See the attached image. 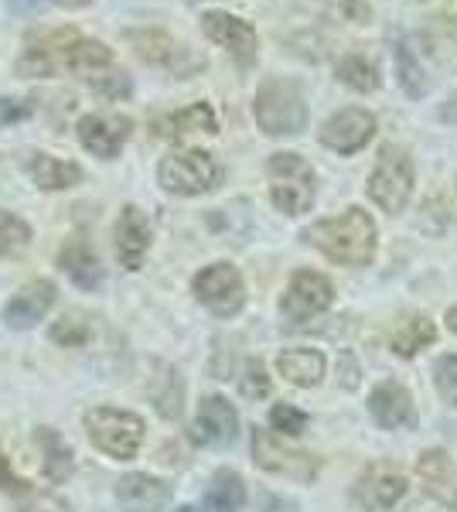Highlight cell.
<instances>
[{"label": "cell", "mask_w": 457, "mask_h": 512, "mask_svg": "<svg viewBox=\"0 0 457 512\" xmlns=\"http://www.w3.org/2000/svg\"><path fill=\"white\" fill-rule=\"evenodd\" d=\"M154 407H157V414L161 417H178L181 414V379L174 369L168 366H161V376H157V383H154Z\"/></svg>", "instance_id": "obj_31"}, {"label": "cell", "mask_w": 457, "mask_h": 512, "mask_svg": "<svg viewBox=\"0 0 457 512\" xmlns=\"http://www.w3.org/2000/svg\"><path fill=\"white\" fill-rule=\"evenodd\" d=\"M324 4L338 7V11H342L345 18H355V21H365V18H369V7H365L362 0H324Z\"/></svg>", "instance_id": "obj_40"}, {"label": "cell", "mask_w": 457, "mask_h": 512, "mask_svg": "<svg viewBox=\"0 0 457 512\" xmlns=\"http://www.w3.org/2000/svg\"><path fill=\"white\" fill-rule=\"evenodd\" d=\"M304 239L318 246L328 260L345 263V267H365L376 256V222L359 205L345 209L335 219L314 222L311 229H304Z\"/></svg>", "instance_id": "obj_2"}, {"label": "cell", "mask_w": 457, "mask_h": 512, "mask_svg": "<svg viewBox=\"0 0 457 512\" xmlns=\"http://www.w3.org/2000/svg\"><path fill=\"white\" fill-rule=\"evenodd\" d=\"M331 301H335V287H331L328 277L318 274V270H297L290 277L284 301H280V311H284L287 321H311L314 315L328 311Z\"/></svg>", "instance_id": "obj_11"}, {"label": "cell", "mask_w": 457, "mask_h": 512, "mask_svg": "<svg viewBox=\"0 0 457 512\" xmlns=\"http://www.w3.org/2000/svg\"><path fill=\"white\" fill-rule=\"evenodd\" d=\"M270 427L277 434H287V437H297L307 431V414L297 407H290V403H277V407L270 410Z\"/></svg>", "instance_id": "obj_34"}, {"label": "cell", "mask_w": 457, "mask_h": 512, "mask_svg": "<svg viewBox=\"0 0 457 512\" xmlns=\"http://www.w3.org/2000/svg\"><path fill=\"white\" fill-rule=\"evenodd\" d=\"M396 72H400V86H403L413 99L427 96V89H430L427 69L420 65V59H417V52H413L410 41H403V45L396 48Z\"/></svg>", "instance_id": "obj_29"}, {"label": "cell", "mask_w": 457, "mask_h": 512, "mask_svg": "<svg viewBox=\"0 0 457 512\" xmlns=\"http://www.w3.org/2000/svg\"><path fill=\"white\" fill-rule=\"evenodd\" d=\"M440 120H444V123H457V93L447 99L444 106H440Z\"/></svg>", "instance_id": "obj_43"}, {"label": "cell", "mask_w": 457, "mask_h": 512, "mask_svg": "<svg viewBox=\"0 0 457 512\" xmlns=\"http://www.w3.org/2000/svg\"><path fill=\"white\" fill-rule=\"evenodd\" d=\"M154 134L164 140H185L191 134H219V120L209 103H191L185 110L154 120Z\"/></svg>", "instance_id": "obj_21"}, {"label": "cell", "mask_w": 457, "mask_h": 512, "mask_svg": "<svg viewBox=\"0 0 457 512\" xmlns=\"http://www.w3.org/2000/svg\"><path fill=\"white\" fill-rule=\"evenodd\" d=\"M130 134H134V120L120 117V113H86L76 123L79 144L99 161H113L130 140Z\"/></svg>", "instance_id": "obj_10"}, {"label": "cell", "mask_w": 457, "mask_h": 512, "mask_svg": "<svg viewBox=\"0 0 457 512\" xmlns=\"http://www.w3.org/2000/svg\"><path fill=\"white\" fill-rule=\"evenodd\" d=\"M106 69H113V48L99 38L79 35L76 28L41 31L38 38H28L18 59V76L24 79H52L62 72L96 79Z\"/></svg>", "instance_id": "obj_1"}, {"label": "cell", "mask_w": 457, "mask_h": 512, "mask_svg": "<svg viewBox=\"0 0 457 512\" xmlns=\"http://www.w3.org/2000/svg\"><path fill=\"white\" fill-rule=\"evenodd\" d=\"M93 86H96L106 99H120V96H127V93H130V79H127V72H123V69H106V72H99V76L93 79Z\"/></svg>", "instance_id": "obj_38"}, {"label": "cell", "mask_w": 457, "mask_h": 512, "mask_svg": "<svg viewBox=\"0 0 457 512\" xmlns=\"http://www.w3.org/2000/svg\"><path fill=\"white\" fill-rule=\"evenodd\" d=\"M239 431V414L226 396H205L195 417V441L209 444V448H226L236 441Z\"/></svg>", "instance_id": "obj_16"}, {"label": "cell", "mask_w": 457, "mask_h": 512, "mask_svg": "<svg viewBox=\"0 0 457 512\" xmlns=\"http://www.w3.org/2000/svg\"><path fill=\"white\" fill-rule=\"evenodd\" d=\"M239 386H243V396H249V400H263L270 393V376L263 369V362H246V373L239 379Z\"/></svg>", "instance_id": "obj_36"}, {"label": "cell", "mask_w": 457, "mask_h": 512, "mask_svg": "<svg viewBox=\"0 0 457 512\" xmlns=\"http://www.w3.org/2000/svg\"><path fill=\"white\" fill-rule=\"evenodd\" d=\"M253 461L263 472L294 478V482H311L318 475V458H311L307 451H297L284 444L280 437H273L270 431H253Z\"/></svg>", "instance_id": "obj_9"}, {"label": "cell", "mask_w": 457, "mask_h": 512, "mask_svg": "<svg viewBox=\"0 0 457 512\" xmlns=\"http://www.w3.org/2000/svg\"><path fill=\"white\" fill-rule=\"evenodd\" d=\"M372 134H376V117L369 110H362V106H348V110L331 113L321 123L318 140L335 154H355L369 144Z\"/></svg>", "instance_id": "obj_12"}, {"label": "cell", "mask_w": 457, "mask_h": 512, "mask_svg": "<svg viewBox=\"0 0 457 512\" xmlns=\"http://www.w3.org/2000/svg\"><path fill=\"white\" fill-rule=\"evenodd\" d=\"M86 434L103 454L116 461H130L137 458L140 444H144V420L130 410L96 407L86 414Z\"/></svg>", "instance_id": "obj_6"}, {"label": "cell", "mask_w": 457, "mask_h": 512, "mask_svg": "<svg viewBox=\"0 0 457 512\" xmlns=\"http://www.w3.org/2000/svg\"><path fill=\"white\" fill-rule=\"evenodd\" d=\"M116 502L123 512H164L168 485L154 475H127L116 485Z\"/></svg>", "instance_id": "obj_20"}, {"label": "cell", "mask_w": 457, "mask_h": 512, "mask_svg": "<svg viewBox=\"0 0 457 512\" xmlns=\"http://www.w3.org/2000/svg\"><path fill=\"white\" fill-rule=\"evenodd\" d=\"M437 338V328L430 318L423 315H410L400 321V328L393 332V352L403 355V359H413L420 349H427L430 342Z\"/></svg>", "instance_id": "obj_25"}, {"label": "cell", "mask_w": 457, "mask_h": 512, "mask_svg": "<svg viewBox=\"0 0 457 512\" xmlns=\"http://www.w3.org/2000/svg\"><path fill=\"white\" fill-rule=\"evenodd\" d=\"M52 304H55L52 280H31V284H24L21 291L4 304V321L11 328H18V332H24V328H35L38 321L48 315Z\"/></svg>", "instance_id": "obj_18"}, {"label": "cell", "mask_w": 457, "mask_h": 512, "mask_svg": "<svg viewBox=\"0 0 457 512\" xmlns=\"http://www.w3.org/2000/svg\"><path fill=\"white\" fill-rule=\"evenodd\" d=\"M202 31L209 41H215L219 48H226L239 65L256 62L260 38H256V31L249 21L236 18V14H229V11H205L202 14Z\"/></svg>", "instance_id": "obj_13"}, {"label": "cell", "mask_w": 457, "mask_h": 512, "mask_svg": "<svg viewBox=\"0 0 457 512\" xmlns=\"http://www.w3.org/2000/svg\"><path fill=\"white\" fill-rule=\"evenodd\" d=\"M413 195V161L403 147L386 144L379 151V161L369 175V198L379 205L382 212L396 216V212L406 209Z\"/></svg>", "instance_id": "obj_7"}, {"label": "cell", "mask_w": 457, "mask_h": 512, "mask_svg": "<svg viewBox=\"0 0 457 512\" xmlns=\"http://www.w3.org/2000/svg\"><path fill=\"white\" fill-rule=\"evenodd\" d=\"M58 7H65V11H79V7H86L89 0H55Z\"/></svg>", "instance_id": "obj_44"}, {"label": "cell", "mask_w": 457, "mask_h": 512, "mask_svg": "<svg viewBox=\"0 0 457 512\" xmlns=\"http://www.w3.org/2000/svg\"><path fill=\"white\" fill-rule=\"evenodd\" d=\"M335 79L345 82V86L355 89V93H376V89L382 86L379 69L369 59H362V55H345V59H338Z\"/></svg>", "instance_id": "obj_27"}, {"label": "cell", "mask_w": 457, "mask_h": 512, "mask_svg": "<svg viewBox=\"0 0 457 512\" xmlns=\"http://www.w3.org/2000/svg\"><path fill=\"white\" fill-rule=\"evenodd\" d=\"M58 263H62V270L72 277V284L86 287V291H93L99 287V280H103V267H99L96 253L89 250L86 239H69V243L62 246V253H58Z\"/></svg>", "instance_id": "obj_23"}, {"label": "cell", "mask_w": 457, "mask_h": 512, "mask_svg": "<svg viewBox=\"0 0 457 512\" xmlns=\"http://www.w3.org/2000/svg\"><path fill=\"white\" fill-rule=\"evenodd\" d=\"M447 328H451V332L457 335V308L447 311Z\"/></svg>", "instance_id": "obj_45"}, {"label": "cell", "mask_w": 457, "mask_h": 512, "mask_svg": "<svg viewBox=\"0 0 457 512\" xmlns=\"http://www.w3.org/2000/svg\"><path fill=\"white\" fill-rule=\"evenodd\" d=\"M130 45L137 48V55L151 65H174V55H178V45L164 35V31H140V35H130Z\"/></svg>", "instance_id": "obj_30"}, {"label": "cell", "mask_w": 457, "mask_h": 512, "mask_svg": "<svg viewBox=\"0 0 457 512\" xmlns=\"http://www.w3.org/2000/svg\"><path fill=\"white\" fill-rule=\"evenodd\" d=\"M28 243H31L28 222L11 216V212H0V256H18L21 250H28Z\"/></svg>", "instance_id": "obj_32"}, {"label": "cell", "mask_w": 457, "mask_h": 512, "mask_svg": "<svg viewBox=\"0 0 457 512\" xmlns=\"http://www.w3.org/2000/svg\"><path fill=\"white\" fill-rule=\"evenodd\" d=\"M434 383H437V393L444 396L451 407H457V355H440L434 362Z\"/></svg>", "instance_id": "obj_35"}, {"label": "cell", "mask_w": 457, "mask_h": 512, "mask_svg": "<svg viewBox=\"0 0 457 512\" xmlns=\"http://www.w3.org/2000/svg\"><path fill=\"white\" fill-rule=\"evenodd\" d=\"M369 414L382 431H413L417 427V407L403 383L386 379L369 396Z\"/></svg>", "instance_id": "obj_14"}, {"label": "cell", "mask_w": 457, "mask_h": 512, "mask_svg": "<svg viewBox=\"0 0 457 512\" xmlns=\"http://www.w3.org/2000/svg\"><path fill=\"white\" fill-rule=\"evenodd\" d=\"M267 181H270V198L284 216H304L314 205V192H318V178L314 168L301 154L280 151L267 161Z\"/></svg>", "instance_id": "obj_4"}, {"label": "cell", "mask_w": 457, "mask_h": 512, "mask_svg": "<svg viewBox=\"0 0 457 512\" xmlns=\"http://www.w3.org/2000/svg\"><path fill=\"white\" fill-rule=\"evenodd\" d=\"M277 369L294 386H318L324 376V355L318 349H284L277 355Z\"/></svg>", "instance_id": "obj_24"}, {"label": "cell", "mask_w": 457, "mask_h": 512, "mask_svg": "<svg viewBox=\"0 0 457 512\" xmlns=\"http://www.w3.org/2000/svg\"><path fill=\"white\" fill-rule=\"evenodd\" d=\"M406 495V478L393 465H372L355 485V499L365 509H393Z\"/></svg>", "instance_id": "obj_19"}, {"label": "cell", "mask_w": 457, "mask_h": 512, "mask_svg": "<svg viewBox=\"0 0 457 512\" xmlns=\"http://www.w3.org/2000/svg\"><path fill=\"white\" fill-rule=\"evenodd\" d=\"M28 106L21 103V99H7V96H0V123H14V120H24L28 117Z\"/></svg>", "instance_id": "obj_39"}, {"label": "cell", "mask_w": 457, "mask_h": 512, "mask_svg": "<svg viewBox=\"0 0 457 512\" xmlns=\"http://www.w3.org/2000/svg\"><path fill=\"white\" fill-rule=\"evenodd\" d=\"M24 171H28L41 192H62V188H76L82 181L79 164L62 161V158H55V154H41V151L24 161Z\"/></svg>", "instance_id": "obj_22"}, {"label": "cell", "mask_w": 457, "mask_h": 512, "mask_svg": "<svg viewBox=\"0 0 457 512\" xmlns=\"http://www.w3.org/2000/svg\"><path fill=\"white\" fill-rule=\"evenodd\" d=\"M219 181L222 168L209 151H171L157 164V185L171 195H205Z\"/></svg>", "instance_id": "obj_5"}, {"label": "cell", "mask_w": 457, "mask_h": 512, "mask_svg": "<svg viewBox=\"0 0 457 512\" xmlns=\"http://www.w3.org/2000/svg\"><path fill=\"white\" fill-rule=\"evenodd\" d=\"M18 512H69V502L55 492H28L18 502Z\"/></svg>", "instance_id": "obj_37"}, {"label": "cell", "mask_w": 457, "mask_h": 512, "mask_svg": "<svg viewBox=\"0 0 457 512\" xmlns=\"http://www.w3.org/2000/svg\"><path fill=\"white\" fill-rule=\"evenodd\" d=\"M174 512H202V509H195V506H181V509H174Z\"/></svg>", "instance_id": "obj_46"}, {"label": "cell", "mask_w": 457, "mask_h": 512, "mask_svg": "<svg viewBox=\"0 0 457 512\" xmlns=\"http://www.w3.org/2000/svg\"><path fill=\"white\" fill-rule=\"evenodd\" d=\"M113 239H116V260H120V267H127V270L144 267V256L151 250V222H147L144 209L123 205L120 219H116V229H113Z\"/></svg>", "instance_id": "obj_15"}, {"label": "cell", "mask_w": 457, "mask_h": 512, "mask_svg": "<svg viewBox=\"0 0 457 512\" xmlns=\"http://www.w3.org/2000/svg\"><path fill=\"white\" fill-rule=\"evenodd\" d=\"M256 123L270 137H294L307 127V103L297 82L290 79H267L256 89L253 103Z\"/></svg>", "instance_id": "obj_3"}, {"label": "cell", "mask_w": 457, "mask_h": 512, "mask_svg": "<svg viewBox=\"0 0 457 512\" xmlns=\"http://www.w3.org/2000/svg\"><path fill=\"white\" fill-rule=\"evenodd\" d=\"M0 489H21V482H18V478H14L11 465H7L4 451H0Z\"/></svg>", "instance_id": "obj_42"}, {"label": "cell", "mask_w": 457, "mask_h": 512, "mask_svg": "<svg viewBox=\"0 0 457 512\" xmlns=\"http://www.w3.org/2000/svg\"><path fill=\"white\" fill-rule=\"evenodd\" d=\"M55 345H65V349H76V345H86L89 338V321H82L79 315H62L48 328Z\"/></svg>", "instance_id": "obj_33"}, {"label": "cell", "mask_w": 457, "mask_h": 512, "mask_svg": "<svg viewBox=\"0 0 457 512\" xmlns=\"http://www.w3.org/2000/svg\"><path fill=\"white\" fill-rule=\"evenodd\" d=\"M260 512H297V502L280 499V495H263Z\"/></svg>", "instance_id": "obj_41"}, {"label": "cell", "mask_w": 457, "mask_h": 512, "mask_svg": "<svg viewBox=\"0 0 457 512\" xmlns=\"http://www.w3.org/2000/svg\"><path fill=\"white\" fill-rule=\"evenodd\" d=\"M191 291L219 318H232L246 304V284L239 270L229 267V263H212V267L198 270L195 280H191Z\"/></svg>", "instance_id": "obj_8"}, {"label": "cell", "mask_w": 457, "mask_h": 512, "mask_svg": "<svg viewBox=\"0 0 457 512\" xmlns=\"http://www.w3.org/2000/svg\"><path fill=\"white\" fill-rule=\"evenodd\" d=\"M246 506V485L243 478L229 468H219L212 475V485H209V509L212 512H239Z\"/></svg>", "instance_id": "obj_26"}, {"label": "cell", "mask_w": 457, "mask_h": 512, "mask_svg": "<svg viewBox=\"0 0 457 512\" xmlns=\"http://www.w3.org/2000/svg\"><path fill=\"white\" fill-rule=\"evenodd\" d=\"M38 444H41V454H45V475L52 482H65L72 475V451L69 444L58 437L52 427H38Z\"/></svg>", "instance_id": "obj_28"}, {"label": "cell", "mask_w": 457, "mask_h": 512, "mask_svg": "<svg viewBox=\"0 0 457 512\" xmlns=\"http://www.w3.org/2000/svg\"><path fill=\"white\" fill-rule=\"evenodd\" d=\"M417 475L423 482V492H427L430 499H437L440 506L457 512V465L451 454L440 448L423 451L417 458Z\"/></svg>", "instance_id": "obj_17"}]
</instances>
